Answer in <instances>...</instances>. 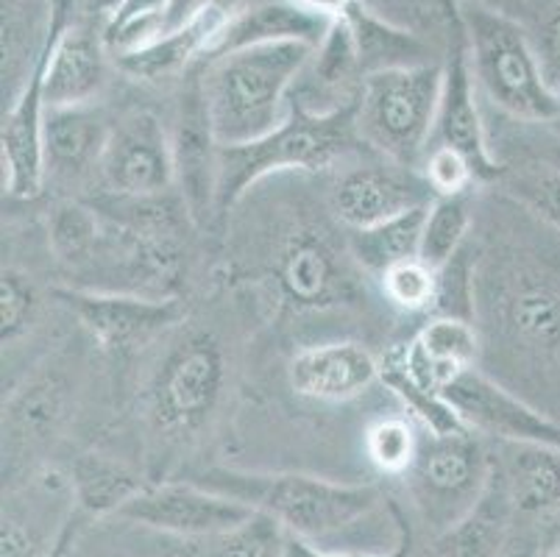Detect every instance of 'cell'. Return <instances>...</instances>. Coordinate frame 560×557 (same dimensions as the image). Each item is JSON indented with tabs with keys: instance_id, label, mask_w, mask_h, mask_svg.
I'll list each match as a JSON object with an SVG mask.
<instances>
[{
	"instance_id": "obj_1",
	"label": "cell",
	"mask_w": 560,
	"mask_h": 557,
	"mask_svg": "<svg viewBox=\"0 0 560 557\" xmlns=\"http://www.w3.org/2000/svg\"><path fill=\"white\" fill-rule=\"evenodd\" d=\"M313 45L279 43L207 59L203 104L221 146H246L279 129L290 115L288 92L313 59Z\"/></svg>"
},
{
	"instance_id": "obj_2",
	"label": "cell",
	"mask_w": 560,
	"mask_h": 557,
	"mask_svg": "<svg viewBox=\"0 0 560 557\" xmlns=\"http://www.w3.org/2000/svg\"><path fill=\"white\" fill-rule=\"evenodd\" d=\"M358 140V101L332 112H313L302 101H293L288 120L271 135L246 146H221L218 221L265 176L282 171H327Z\"/></svg>"
},
{
	"instance_id": "obj_3",
	"label": "cell",
	"mask_w": 560,
	"mask_h": 557,
	"mask_svg": "<svg viewBox=\"0 0 560 557\" xmlns=\"http://www.w3.org/2000/svg\"><path fill=\"white\" fill-rule=\"evenodd\" d=\"M203 488L248 504L279 521L288 535L318 541L351 527L382 504L374 485H346L310 474H262L210 468L196 479Z\"/></svg>"
},
{
	"instance_id": "obj_4",
	"label": "cell",
	"mask_w": 560,
	"mask_h": 557,
	"mask_svg": "<svg viewBox=\"0 0 560 557\" xmlns=\"http://www.w3.org/2000/svg\"><path fill=\"white\" fill-rule=\"evenodd\" d=\"M460 20L466 28L471 73L488 98L516 120H558L560 86L549 81L527 31L508 14L477 0L460 12Z\"/></svg>"
},
{
	"instance_id": "obj_5",
	"label": "cell",
	"mask_w": 560,
	"mask_h": 557,
	"mask_svg": "<svg viewBox=\"0 0 560 557\" xmlns=\"http://www.w3.org/2000/svg\"><path fill=\"white\" fill-rule=\"evenodd\" d=\"M441 84L444 68L430 61L365 76L358 90L360 140L388 162L416 171L435 135Z\"/></svg>"
},
{
	"instance_id": "obj_6",
	"label": "cell",
	"mask_w": 560,
	"mask_h": 557,
	"mask_svg": "<svg viewBox=\"0 0 560 557\" xmlns=\"http://www.w3.org/2000/svg\"><path fill=\"white\" fill-rule=\"evenodd\" d=\"M226 393V355L212 332H182L151 374L145 413L156 436L173 443L196 438Z\"/></svg>"
},
{
	"instance_id": "obj_7",
	"label": "cell",
	"mask_w": 560,
	"mask_h": 557,
	"mask_svg": "<svg viewBox=\"0 0 560 557\" xmlns=\"http://www.w3.org/2000/svg\"><path fill=\"white\" fill-rule=\"evenodd\" d=\"M513 355L560 360V274L533 259L511 257L480 276L477 304Z\"/></svg>"
},
{
	"instance_id": "obj_8",
	"label": "cell",
	"mask_w": 560,
	"mask_h": 557,
	"mask_svg": "<svg viewBox=\"0 0 560 557\" xmlns=\"http://www.w3.org/2000/svg\"><path fill=\"white\" fill-rule=\"evenodd\" d=\"M493 457L471 432L421 436V446L405 474L421 521L435 535L450 533L486 497Z\"/></svg>"
},
{
	"instance_id": "obj_9",
	"label": "cell",
	"mask_w": 560,
	"mask_h": 557,
	"mask_svg": "<svg viewBox=\"0 0 560 557\" xmlns=\"http://www.w3.org/2000/svg\"><path fill=\"white\" fill-rule=\"evenodd\" d=\"M349 257L351 252H340L324 229H290L271 259L273 288L296 313H320L349 304L358 293V276Z\"/></svg>"
},
{
	"instance_id": "obj_10",
	"label": "cell",
	"mask_w": 560,
	"mask_h": 557,
	"mask_svg": "<svg viewBox=\"0 0 560 557\" xmlns=\"http://www.w3.org/2000/svg\"><path fill=\"white\" fill-rule=\"evenodd\" d=\"M54 295L68 306L101 349L115 355L142 349L162 332L185 321V306L179 299H149L90 288H56Z\"/></svg>"
},
{
	"instance_id": "obj_11",
	"label": "cell",
	"mask_w": 560,
	"mask_h": 557,
	"mask_svg": "<svg viewBox=\"0 0 560 557\" xmlns=\"http://www.w3.org/2000/svg\"><path fill=\"white\" fill-rule=\"evenodd\" d=\"M254 513L257 510L248 504L201 483H162L145 485L117 515L179 538H215L246 524Z\"/></svg>"
},
{
	"instance_id": "obj_12",
	"label": "cell",
	"mask_w": 560,
	"mask_h": 557,
	"mask_svg": "<svg viewBox=\"0 0 560 557\" xmlns=\"http://www.w3.org/2000/svg\"><path fill=\"white\" fill-rule=\"evenodd\" d=\"M101 178L117 198H156L176 184L173 137L154 112H131L112 126Z\"/></svg>"
},
{
	"instance_id": "obj_13",
	"label": "cell",
	"mask_w": 560,
	"mask_h": 557,
	"mask_svg": "<svg viewBox=\"0 0 560 557\" xmlns=\"http://www.w3.org/2000/svg\"><path fill=\"white\" fill-rule=\"evenodd\" d=\"M463 427L502 443H544L560 449V423L527 405L488 374L468 368L444 391Z\"/></svg>"
},
{
	"instance_id": "obj_14",
	"label": "cell",
	"mask_w": 560,
	"mask_h": 557,
	"mask_svg": "<svg viewBox=\"0 0 560 557\" xmlns=\"http://www.w3.org/2000/svg\"><path fill=\"white\" fill-rule=\"evenodd\" d=\"M432 140L435 146H450L460 151L475 171L477 182H497L505 176V167L493 160L486 129H482L463 20L452 23V50L444 65V84H441V104H438Z\"/></svg>"
},
{
	"instance_id": "obj_15",
	"label": "cell",
	"mask_w": 560,
	"mask_h": 557,
	"mask_svg": "<svg viewBox=\"0 0 560 557\" xmlns=\"http://www.w3.org/2000/svg\"><path fill=\"white\" fill-rule=\"evenodd\" d=\"M173 160H176V184L182 204L198 227H210L218 218V165H221V142L212 131L207 104H203L201 81L187 90L182 98L179 120L173 129Z\"/></svg>"
},
{
	"instance_id": "obj_16",
	"label": "cell",
	"mask_w": 560,
	"mask_h": 557,
	"mask_svg": "<svg viewBox=\"0 0 560 557\" xmlns=\"http://www.w3.org/2000/svg\"><path fill=\"white\" fill-rule=\"evenodd\" d=\"M430 184L412 167L396 162L388 165H358L335 182V214L349 229L376 227V223L432 204Z\"/></svg>"
},
{
	"instance_id": "obj_17",
	"label": "cell",
	"mask_w": 560,
	"mask_h": 557,
	"mask_svg": "<svg viewBox=\"0 0 560 557\" xmlns=\"http://www.w3.org/2000/svg\"><path fill=\"white\" fill-rule=\"evenodd\" d=\"M54 43V39H50ZM50 48V45H48ZM48 56V50H45ZM45 56L28 79L25 90L3 115L0 129V162H3V190L18 201H32L45 190Z\"/></svg>"
},
{
	"instance_id": "obj_18",
	"label": "cell",
	"mask_w": 560,
	"mask_h": 557,
	"mask_svg": "<svg viewBox=\"0 0 560 557\" xmlns=\"http://www.w3.org/2000/svg\"><path fill=\"white\" fill-rule=\"evenodd\" d=\"M290 387L310 402H349L382 382V360L354 340L307 346L288 365Z\"/></svg>"
},
{
	"instance_id": "obj_19",
	"label": "cell",
	"mask_w": 560,
	"mask_h": 557,
	"mask_svg": "<svg viewBox=\"0 0 560 557\" xmlns=\"http://www.w3.org/2000/svg\"><path fill=\"white\" fill-rule=\"evenodd\" d=\"M112 123L93 104L48 106L45 112V173L56 182H81L101 173Z\"/></svg>"
},
{
	"instance_id": "obj_20",
	"label": "cell",
	"mask_w": 560,
	"mask_h": 557,
	"mask_svg": "<svg viewBox=\"0 0 560 557\" xmlns=\"http://www.w3.org/2000/svg\"><path fill=\"white\" fill-rule=\"evenodd\" d=\"M70 385L62 371H39L9 396L3 407V454L45 446L70 416Z\"/></svg>"
},
{
	"instance_id": "obj_21",
	"label": "cell",
	"mask_w": 560,
	"mask_h": 557,
	"mask_svg": "<svg viewBox=\"0 0 560 557\" xmlns=\"http://www.w3.org/2000/svg\"><path fill=\"white\" fill-rule=\"evenodd\" d=\"M399 355L421 385L444 393L463 371L477 368L480 335L475 321L432 315L410 344L399 346Z\"/></svg>"
},
{
	"instance_id": "obj_22",
	"label": "cell",
	"mask_w": 560,
	"mask_h": 557,
	"mask_svg": "<svg viewBox=\"0 0 560 557\" xmlns=\"http://www.w3.org/2000/svg\"><path fill=\"white\" fill-rule=\"evenodd\" d=\"M332 20L307 12L296 3H262V7L243 9L232 14L223 25L221 34L212 39L207 59L232 54L241 48H257V45L279 43H304L318 48L320 39L327 37Z\"/></svg>"
},
{
	"instance_id": "obj_23",
	"label": "cell",
	"mask_w": 560,
	"mask_h": 557,
	"mask_svg": "<svg viewBox=\"0 0 560 557\" xmlns=\"http://www.w3.org/2000/svg\"><path fill=\"white\" fill-rule=\"evenodd\" d=\"M104 45L86 28L65 25L45 56L43 92L48 106H84L104 90Z\"/></svg>"
},
{
	"instance_id": "obj_24",
	"label": "cell",
	"mask_w": 560,
	"mask_h": 557,
	"mask_svg": "<svg viewBox=\"0 0 560 557\" xmlns=\"http://www.w3.org/2000/svg\"><path fill=\"white\" fill-rule=\"evenodd\" d=\"M513 513L544 515L560 508V449L544 443H502L493 460Z\"/></svg>"
},
{
	"instance_id": "obj_25",
	"label": "cell",
	"mask_w": 560,
	"mask_h": 557,
	"mask_svg": "<svg viewBox=\"0 0 560 557\" xmlns=\"http://www.w3.org/2000/svg\"><path fill=\"white\" fill-rule=\"evenodd\" d=\"M229 18H232V12L215 0L212 7L203 9L201 14H196L190 23L179 25V28L171 31L167 37L156 39L149 48L117 56V65H120V70L135 76V79H167V76L185 70L196 56L210 54L212 39L221 34V28L229 23Z\"/></svg>"
},
{
	"instance_id": "obj_26",
	"label": "cell",
	"mask_w": 560,
	"mask_h": 557,
	"mask_svg": "<svg viewBox=\"0 0 560 557\" xmlns=\"http://www.w3.org/2000/svg\"><path fill=\"white\" fill-rule=\"evenodd\" d=\"M140 472L126 466L124 460L101 452H86L75 457L70 468V488L79 510L86 515L120 513L131 499L145 490Z\"/></svg>"
},
{
	"instance_id": "obj_27",
	"label": "cell",
	"mask_w": 560,
	"mask_h": 557,
	"mask_svg": "<svg viewBox=\"0 0 560 557\" xmlns=\"http://www.w3.org/2000/svg\"><path fill=\"white\" fill-rule=\"evenodd\" d=\"M430 207V204H427ZM427 207H416L396 218L376 223V227L351 229L349 252L351 259L369 274L382 276L394 265L419 259L421 234H424Z\"/></svg>"
},
{
	"instance_id": "obj_28",
	"label": "cell",
	"mask_w": 560,
	"mask_h": 557,
	"mask_svg": "<svg viewBox=\"0 0 560 557\" xmlns=\"http://www.w3.org/2000/svg\"><path fill=\"white\" fill-rule=\"evenodd\" d=\"M511 502H508L505 485L499 479L493 466L491 483H488L486 497L480 499L471 513L452 527L450 533L438 535L435 555L438 557H493L505 541L508 521H511Z\"/></svg>"
},
{
	"instance_id": "obj_29",
	"label": "cell",
	"mask_w": 560,
	"mask_h": 557,
	"mask_svg": "<svg viewBox=\"0 0 560 557\" xmlns=\"http://www.w3.org/2000/svg\"><path fill=\"white\" fill-rule=\"evenodd\" d=\"M343 20L349 23L354 43H358L360 65L363 73H376L388 68H412V65H427L424 45L407 34V31L394 28L382 18H376L369 7L360 0H351V7L343 12Z\"/></svg>"
},
{
	"instance_id": "obj_30",
	"label": "cell",
	"mask_w": 560,
	"mask_h": 557,
	"mask_svg": "<svg viewBox=\"0 0 560 557\" xmlns=\"http://www.w3.org/2000/svg\"><path fill=\"white\" fill-rule=\"evenodd\" d=\"M382 382L388 385V391L399 398L405 410L410 413V421L421 423L430 436H455V432H466L463 421L452 405L446 402L444 393L432 391V387L421 385L416 376L410 374L401 362L399 349L388 351L382 357ZM471 432V429H468Z\"/></svg>"
},
{
	"instance_id": "obj_31",
	"label": "cell",
	"mask_w": 560,
	"mask_h": 557,
	"mask_svg": "<svg viewBox=\"0 0 560 557\" xmlns=\"http://www.w3.org/2000/svg\"><path fill=\"white\" fill-rule=\"evenodd\" d=\"M104 227L93 207L81 201H59L48 214V243L56 263L68 270H81L98 257Z\"/></svg>"
},
{
	"instance_id": "obj_32",
	"label": "cell",
	"mask_w": 560,
	"mask_h": 557,
	"mask_svg": "<svg viewBox=\"0 0 560 557\" xmlns=\"http://www.w3.org/2000/svg\"><path fill=\"white\" fill-rule=\"evenodd\" d=\"M365 73L360 65L358 43L351 34L349 23L343 18L332 20L327 37L320 39L318 48L313 50V81L318 92L335 95L340 106L354 104L358 95H351L349 86L363 84Z\"/></svg>"
},
{
	"instance_id": "obj_33",
	"label": "cell",
	"mask_w": 560,
	"mask_h": 557,
	"mask_svg": "<svg viewBox=\"0 0 560 557\" xmlns=\"http://www.w3.org/2000/svg\"><path fill=\"white\" fill-rule=\"evenodd\" d=\"M468 229H471V207L468 193L460 196H438L427 207L424 234H421V254L430 268H444L463 245H466Z\"/></svg>"
},
{
	"instance_id": "obj_34",
	"label": "cell",
	"mask_w": 560,
	"mask_h": 557,
	"mask_svg": "<svg viewBox=\"0 0 560 557\" xmlns=\"http://www.w3.org/2000/svg\"><path fill=\"white\" fill-rule=\"evenodd\" d=\"M477 290H480L477 257H471V248L463 245L444 268H438V295L430 315L475 321Z\"/></svg>"
},
{
	"instance_id": "obj_35",
	"label": "cell",
	"mask_w": 560,
	"mask_h": 557,
	"mask_svg": "<svg viewBox=\"0 0 560 557\" xmlns=\"http://www.w3.org/2000/svg\"><path fill=\"white\" fill-rule=\"evenodd\" d=\"M421 436L407 418H382L365 432V454L374 463L376 472L390 477H405L410 472L412 460L419 454Z\"/></svg>"
},
{
	"instance_id": "obj_36",
	"label": "cell",
	"mask_w": 560,
	"mask_h": 557,
	"mask_svg": "<svg viewBox=\"0 0 560 557\" xmlns=\"http://www.w3.org/2000/svg\"><path fill=\"white\" fill-rule=\"evenodd\" d=\"M505 187L529 214L560 232V167L524 165L505 171Z\"/></svg>"
},
{
	"instance_id": "obj_37",
	"label": "cell",
	"mask_w": 560,
	"mask_h": 557,
	"mask_svg": "<svg viewBox=\"0 0 560 557\" xmlns=\"http://www.w3.org/2000/svg\"><path fill=\"white\" fill-rule=\"evenodd\" d=\"M382 293L405 313H432L438 295V270L424 259H407L380 276Z\"/></svg>"
},
{
	"instance_id": "obj_38",
	"label": "cell",
	"mask_w": 560,
	"mask_h": 557,
	"mask_svg": "<svg viewBox=\"0 0 560 557\" xmlns=\"http://www.w3.org/2000/svg\"><path fill=\"white\" fill-rule=\"evenodd\" d=\"M210 557H284V541L288 533L271 515L254 513L246 524L232 533L215 535Z\"/></svg>"
},
{
	"instance_id": "obj_39",
	"label": "cell",
	"mask_w": 560,
	"mask_h": 557,
	"mask_svg": "<svg viewBox=\"0 0 560 557\" xmlns=\"http://www.w3.org/2000/svg\"><path fill=\"white\" fill-rule=\"evenodd\" d=\"M37 306L39 295L32 279L18 268H3V276H0V337H3V346L18 344L20 337L32 329Z\"/></svg>"
},
{
	"instance_id": "obj_40",
	"label": "cell",
	"mask_w": 560,
	"mask_h": 557,
	"mask_svg": "<svg viewBox=\"0 0 560 557\" xmlns=\"http://www.w3.org/2000/svg\"><path fill=\"white\" fill-rule=\"evenodd\" d=\"M59 538V535H56ZM56 538H45L37 513H25L14 499L3 502V527H0V557H48Z\"/></svg>"
},
{
	"instance_id": "obj_41",
	"label": "cell",
	"mask_w": 560,
	"mask_h": 557,
	"mask_svg": "<svg viewBox=\"0 0 560 557\" xmlns=\"http://www.w3.org/2000/svg\"><path fill=\"white\" fill-rule=\"evenodd\" d=\"M421 176L430 184L432 196H460L477 182L475 171L460 151L450 146H432L421 162Z\"/></svg>"
},
{
	"instance_id": "obj_42",
	"label": "cell",
	"mask_w": 560,
	"mask_h": 557,
	"mask_svg": "<svg viewBox=\"0 0 560 557\" xmlns=\"http://www.w3.org/2000/svg\"><path fill=\"white\" fill-rule=\"evenodd\" d=\"M388 510L396 521V544L394 549L382 552V555H363V552H329V549H318L313 541L296 538V535H288L284 541V557H410L412 552V530L405 519V510L388 499Z\"/></svg>"
},
{
	"instance_id": "obj_43",
	"label": "cell",
	"mask_w": 560,
	"mask_h": 557,
	"mask_svg": "<svg viewBox=\"0 0 560 557\" xmlns=\"http://www.w3.org/2000/svg\"><path fill=\"white\" fill-rule=\"evenodd\" d=\"M541 48L555 68H560V0L549 9L541 23Z\"/></svg>"
},
{
	"instance_id": "obj_44",
	"label": "cell",
	"mask_w": 560,
	"mask_h": 557,
	"mask_svg": "<svg viewBox=\"0 0 560 557\" xmlns=\"http://www.w3.org/2000/svg\"><path fill=\"white\" fill-rule=\"evenodd\" d=\"M212 3H215V0H173V3H171V25H173V31L179 28V25L190 23V20L196 18V14H201L203 9L212 7Z\"/></svg>"
},
{
	"instance_id": "obj_45",
	"label": "cell",
	"mask_w": 560,
	"mask_h": 557,
	"mask_svg": "<svg viewBox=\"0 0 560 557\" xmlns=\"http://www.w3.org/2000/svg\"><path fill=\"white\" fill-rule=\"evenodd\" d=\"M290 3H296V7L307 9V12L313 14H320V18L327 20L343 18L346 9L351 7V0H290Z\"/></svg>"
},
{
	"instance_id": "obj_46",
	"label": "cell",
	"mask_w": 560,
	"mask_h": 557,
	"mask_svg": "<svg viewBox=\"0 0 560 557\" xmlns=\"http://www.w3.org/2000/svg\"><path fill=\"white\" fill-rule=\"evenodd\" d=\"M441 7H444V14L450 23L460 20V0H441Z\"/></svg>"
},
{
	"instance_id": "obj_47",
	"label": "cell",
	"mask_w": 560,
	"mask_h": 557,
	"mask_svg": "<svg viewBox=\"0 0 560 557\" xmlns=\"http://www.w3.org/2000/svg\"><path fill=\"white\" fill-rule=\"evenodd\" d=\"M120 3H124V0H95V9H98L101 14H106V18H109V14L115 12Z\"/></svg>"
},
{
	"instance_id": "obj_48",
	"label": "cell",
	"mask_w": 560,
	"mask_h": 557,
	"mask_svg": "<svg viewBox=\"0 0 560 557\" xmlns=\"http://www.w3.org/2000/svg\"><path fill=\"white\" fill-rule=\"evenodd\" d=\"M552 557H560V552H555V555Z\"/></svg>"
}]
</instances>
